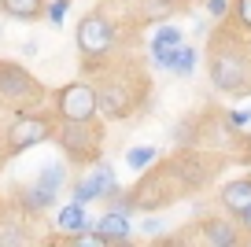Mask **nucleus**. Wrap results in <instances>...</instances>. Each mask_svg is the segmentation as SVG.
Returning a JSON list of instances; mask_svg holds the SVG:
<instances>
[{"label":"nucleus","mask_w":251,"mask_h":247,"mask_svg":"<svg viewBox=\"0 0 251 247\" xmlns=\"http://www.w3.org/2000/svg\"><path fill=\"white\" fill-rule=\"evenodd\" d=\"M251 33L222 19L218 33L211 37V52H207V67H211V81L226 96H248L251 93Z\"/></svg>","instance_id":"f257e3e1"},{"label":"nucleus","mask_w":251,"mask_h":247,"mask_svg":"<svg viewBox=\"0 0 251 247\" xmlns=\"http://www.w3.org/2000/svg\"><path fill=\"white\" fill-rule=\"evenodd\" d=\"M96 96H100V115L129 118L137 107L148 103V74L133 59H103L96 63Z\"/></svg>","instance_id":"f03ea898"},{"label":"nucleus","mask_w":251,"mask_h":247,"mask_svg":"<svg viewBox=\"0 0 251 247\" xmlns=\"http://www.w3.org/2000/svg\"><path fill=\"white\" fill-rule=\"evenodd\" d=\"M55 137V115L48 111H15L0 137V159H15V155L30 151V148L45 144Z\"/></svg>","instance_id":"7ed1b4c3"},{"label":"nucleus","mask_w":251,"mask_h":247,"mask_svg":"<svg viewBox=\"0 0 251 247\" xmlns=\"http://www.w3.org/2000/svg\"><path fill=\"white\" fill-rule=\"evenodd\" d=\"M52 140L67 151L71 166H93L103 148V125L100 118H93V122H55Z\"/></svg>","instance_id":"20e7f679"},{"label":"nucleus","mask_w":251,"mask_h":247,"mask_svg":"<svg viewBox=\"0 0 251 247\" xmlns=\"http://www.w3.org/2000/svg\"><path fill=\"white\" fill-rule=\"evenodd\" d=\"M115 19L107 15L103 8L89 11L85 19L78 23V30H74V45H78L81 59H85V67L93 70L96 63L111 59V48H115Z\"/></svg>","instance_id":"39448f33"},{"label":"nucleus","mask_w":251,"mask_h":247,"mask_svg":"<svg viewBox=\"0 0 251 247\" xmlns=\"http://www.w3.org/2000/svg\"><path fill=\"white\" fill-rule=\"evenodd\" d=\"M52 115L55 122H93L100 118V96L93 81H67L52 93Z\"/></svg>","instance_id":"423d86ee"},{"label":"nucleus","mask_w":251,"mask_h":247,"mask_svg":"<svg viewBox=\"0 0 251 247\" xmlns=\"http://www.w3.org/2000/svg\"><path fill=\"white\" fill-rule=\"evenodd\" d=\"M45 96V85L30 70H23L19 63H0V103H8L11 111H37Z\"/></svg>","instance_id":"0eeeda50"},{"label":"nucleus","mask_w":251,"mask_h":247,"mask_svg":"<svg viewBox=\"0 0 251 247\" xmlns=\"http://www.w3.org/2000/svg\"><path fill=\"white\" fill-rule=\"evenodd\" d=\"M115 188H118L115 170H111L107 162H100V166L93 162V170H89L85 177L74 185V203H81V207H85V203H93V199H107Z\"/></svg>","instance_id":"6e6552de"},{"label":"nucleus","mask_w":251,"mask_h":247,"mask_svg":"<svg viewBox=\"0 0 251 247\" xmlns=\"http://www.w3.org/2000/svg\"><path fill=\"white\" fill-rule=\"evenodd\" d=\"M218 207L226 210L229 218H240L244 210L251 207V173L233 177V181H226V185L218 188Z\"/></svg>","instance_id":"1a4fd4ad"},{"label":"nucleus","mask_w":251,"mask_h":247,"mask_svg":"<svg viewBox=\"0 0 251 247\" xmlns=\"http://www.w3.org/2000/svg\"><path fill=\"white\" fill-rule=\"evenodd\" d=\"M200 240L203 244H214V247H233V244H240V225H233V222H226V218H207L203 225H200Z\"/></svg>","instance_id":"9d476101"},{"label":"nucleus","mask_w":251,"mask_h":247,"mask_svg":"<svg viewBox=\"0 0 251 247\" xmlns=\"http://www.w3.org/2000/svg\"><path fill=\"white\" fill-rule=\"evenodd\" d=\"M93 229L100 232V240H103V244H126V240H129V229H133V225H129V214L107 210V214H103L100 222L93 225Z\"/></svg>","instance_id":"9b49d317"},{"label":"nucleus","mask_w":251,"mask_h":247,"mask_svg":"<svg viewBox=\"0 0 251 247\" xmlns=\"http://www.w3.org/2000/svg\"><path fill=\"white\" fill-rule=\"evenodd\" d=\"M55 225L63 229V240H67V236H78V232H85V229H93V222L85 218V207H81V203L63 207L59 218H55Z\"/></svg>","instance_id":"f8f14e48"},{"label":"nucleus","mask_w":251,"mask_h":247,"mask_svg":"<svg viewBox=\"0 0 251 247\" xmlns=\"http://www.w3.org/2000/svg\"><path fill=\"white\" fill-rule=\"evenodd\" d=\"M0 11L19 23H37L45 15V0H0Z\"/></svg>","instance_id":"ddd939ff"},{"label":"nucleus","mask_w":251,"mask_h":247,"mask_svg":"<svg viewBox=\"0 0 251 247\" xmlns=\"http://www.w3.org/2000/svg\"><path fill=\"white\" fill-rule=\"evenodd\" d=\"M23 199H15L23 210H48V207H55V192H48V188H41V185H33V188H23Z\"/></svg>","instance_id":"4468645a"},{"label":"nucleus","mask_w":251,"mask_h":247,"mask_svg":"<svg viewBox=\"0 0 251 247\" xmlns=\"http://www.w3.org/2000/svg\"><path fill=\"white\" fill-rule=\"evenodd\" d=\"M170 70H174L177 77H188L192 70H196V48L177 45V48H174V63H170Z\"/></svg>","instance_id":"2eb2a0df"},{"label":"nucleus","mask_w":251,"mask_h":247,"mask_svg":"<svg viewBox=\"0 0 251 247\" xmlns=\"http://www.w3.org/2000/svg\"><path fill=\"white\" fill-rule=\"evenodd\" d=\"M67 181V170H63L59 162H45V170L37 173V185L48 188V192H59V185Z\"/></svg>","instance_id":"dca6fc26"},{"label":"nucleus","mask_w":251,"mask_h":247,"mask_svg":"<svg viewBox=\"0 0 251 247\" xmlns=\"http://www.w3.org/2000/svg\"><path fill=\"white\" fill-rule=\"evenodd\" d=\"M226 19L233 26H240V30L251 33V0H229V15Z\"/></svg>","instance_id":"f3484780"},{"label":"nucleus","mask_w":251,"mask_h":247,"mask_svg":"<svg viewBox=\"0 0 251 247\" xmlns=\"http://www.w3.org/2000/svg\"><path fill=\"white\" fill-rule=\"evenodd\" d=\"M155 159H159L155 148H129V151H126V162H129L133 170H148V166H155Z\"/></svg>","instance_id":"a211bd4d"},{"label":"nucleus","mask_w":251,"mask_h":247,"mask_svg":"<svg viewBox=\"0 0 251 247\" xmlns=\"http://www.w3.org/2000/svg\"><path fill=\"white\" fill-rule=\"evenodd\" d=\"M67 8H71V0H52V4L45 0V19H48L52 26H63V19H67Z\"/></svg>","instance_id":"6ab92c4d"},{"label":"nucleus","mask_w":251,"mask_h":247,"mask_svg":"<svg viewBox=\"0 0 251 247\" xmlns=\"http://www.w3.org/2000/svg\"><path fill=\"white\" fill-rule=\"evenodd\" d=\"M177 48V45H174ZM174 48L170 45H151V63H155L159 70H170V63H174Z\"/></svg>","instance_id":"aec40b11"},{"label":"nucleus","mask_w":251,"mask_h":247,"mask_svg":"<svg viewBox=\"0 0 251 247\" xmlns=\"http://www.w3.org/2000/svg\"><path fill=\"white\" fill-rule=\"evenodd\" d=\"M151 45H181V30H177V26H159V30H155V37H151Z\"/></svg>","instance_id":"412c9836"},{"label":"nucleus","mask_w":251,"mask_h":247,"mask_svg":"<svg viewBox=\"0 0 251 247\" xmlns=\"http://www.w3.org/2000/svg\"><path fill=\"white\" fill-rule=\"evenodd\" d=\"M203 8L214 15V23H222V19L229 15V0H203Z\"/></svg>","instance_id":"4be33fe9"},{"label":"nucleus","mask_w":251,"mask_h":247,"mask_svg":"<svg viewBox=\"0 0 251 247\" xmlns=\"http://www.w3.org/2000/svg\"><path fill=\"white\" fill-rule=\"evenodd\" d=\"M226 122L233 125V129H244V125H251V111H248V107H244V111H229Z\"/></svg>","instance_id":"5701e85b"},{"label":"nucleus","mask_w":251,"mask_h":247,"mask_svg":"<svg viewBox=\"0 0 251 247\" xmlns=\"http://www.w3.org/2000/svg\"><path fill=\"white\" fill-rule=\"evenodd\" d=\"M236 225H240V236H244V240H251V207L244 210L240 218H236Z\"/></svg>","instance_id":"b1692460"},{"label":"nucleus","mask_w":251,"mask_h":247,"mask_svg":"<svg viewBox=\"0 0 251 247\" xmlns=\"http://www.w3.org/2000/svg\"><path fill=\"white\" fill-rule=\"evenodd\" d=\"M141 229H144V236H151V240H155L159 232H163V222H159V218H148V222H144Z\"/></svg>","instance_id":"393cba45"},{"label":"nucleus","mask_w":251,"mask_h":247,"mask_svg":"<svg viewBox=\"0 0 251 247\" xmlns=\"http://www.w3.org/2000/svg\"><path fill=\"white\" fill-rule=\"evenodd\" d=\"M155 8H181V4H188V0H151Z\"/></svg>","instance_id":"a878e982"},{"label":"nucleus","mask_w":251,"mask_h":247,"mask_svg":"<svg viewBox=\"0 0 251 247\" xmlns=\"http://www.w3.org/2000/svg\"><path fill=\"white\" fill-rule=\"evenodd\" d=\"M37 48H41L37 41H26V45H23V55H37Z\"/></svg>","instance_id":"bb28decb"},{"label":"nucleus","mask_w":251,"mask_h":247,"mask_svg":"<svg viewBox=\"0 0 251 247\" xmlns=\"http://www.w3.org/2000/svg\"><path fill=\"white\" fill-rule=\"evenodd\" d=\"M244 151H248V159H251V137H248V140H244Z\"/></svg>","instance_id":"cd10ccee"}]
</instances>
